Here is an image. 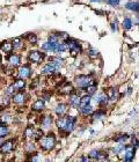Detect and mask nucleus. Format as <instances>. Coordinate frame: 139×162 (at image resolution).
Returning <instances> with one entry per match:
<instances>
[{
	"mask_svg": "<svg viewBox=\"0 0 139 162\" xmlns=\"http://www.w3.org/2000/svg\"><path fill=\"white\" fill-rule=\"evenodd\" d=\"M56 145V137L53 133H49L48 135L41 139V147L44 150H51Z\"/></svg>",
	"mask_w": 139,
	"mask_h": 162,
	"instance_id": "obj_1",
	"label": "nucleus"
},
{
	"mask_svg": "<svg viewBox=\"0 0 139 162\" xmlns=\"http://www.w3.org/2000/svg\"><path fill=\"white\" fill-rule=\"evenodd\" d=\"M74 82L77 84V86H78L79 88L85 89V88H87L88 86H91V85L94 84V80H93V78L89 76V75H79V76H76Z\"/></svg>",
	"mask_w": 139,
	"mask_h": 162,
	"instance_id": "obj_2",
	"label": "nucleus"
},
{
	"mask_svg": "<svg viewBox=\"0 0 139 162\" xmlns=\"http://www.w3.org/2000/svg\"><path fill=\"white\" fill-rule=\"evenodd\" d=\"M44 57H45L44 52H41V51H37V50H33L28 54V59L30 60V63H35V64L41 63L44 59Z\"/></svg>",
	"mask_w": 139,
	"mask_h": 162,
	"instance_id": "obj_3",
	"label": "nucleus"
},
{
	"mask_svg": "<svg viewBox=\"0 0 139 162\" xmlns=\"http://www.w3.org/2000/svg\"><path fill=\"white\" fill-rule=\"evenodd\" d=\"M66 43H67V45H68V50L72 52V56H76V54H78V53H80L81 52V46H80V44L77 42V41H74V39H66Z\"/></svg>",
	"mask_w": 139,
	"mask_h": 162,
	"instance_id": "obj_4",
	"label": "nucleus"
},
{
	"mask_svg": "<svg viewBox=\"0 0 139 162\" xmlns=\"http://www.w3.org/2000/svg\"><path fill=\"white\" fill-rule=\"evenodd\" d=\"M18 75L20 79H27L31 75V68L28 66V65H23L19 68L18 71Z\"/></svg>",
	"mask_w": 139,
	"mask_h": 162,
	"instance_id": "obj_5",
	"label": "nucleus"
},
{
	"mask_svg": "<svg viewBox=\"0 0 139 162\" xmlns=\"http://www.w3.org/2000/svg\"><path fill=\"white\" fill-rule=\"evenodd\" d=\"M26 101H27V95H26L22 91H19V93H16V94L13 95V102H14L15 104L21 106V104H23Z\"/></svg>",
	"mask_w": 139,
	"mask_h": 162,
	"instance_id": "obj_6",
	"label": "nucleus"
},
{
	"mask_svg": "<svg viewBox=\"0 0 139 162\" xmlns=\"http://www.w3.org/2000/svg\"><path fill=\"white\" fill-rule=\"evenodd\" d=\"M13 148H14V140L11 139V140L5 141V142L1 145V147H0V150H1L3 154H7V153L12 152Z\"/></svg>",
	"mask_w": 139,
	"mask_h": 162,
	"instance_id": "obj_7",
	"label": "nucleus"
},
{
	"mask_svg": "<svg viewBox=\"0 0 139 162\" xmlns=\"http://www.w3.org/2000/svg\"><path fill=\"white\" fill-rule=\"evenodd\" d=\"M76 123H77V117H73V116H67V125H66L65 132H66V133L72 132V131L74 130Z\"/></svg>",
	"mask_w": 139,
	"mask_h": 162,
	"instance_id": "obj_8",
	"label": "nucleus"
},
{
	"mask_svg": "<svg viewBox=\"0 0 139 162\" xmlns=\"http://www.w3.org/2000/svg\"><path fill=\"white\" fill-rule=\"evenodd\" d=\"M80 101H81V97L78 96L76 93L70 94L68 102H70V106H71V107H73V108H78V107L80 106Z\"/></svg>",
	"mask_w": 139,
	"mask_h": 162,
	"instance_id": "obj_9",
	"label": "nucleus"
},
{
	"mask_svg": "<svg viewBox=\"0 0 139 162\" xmlns=\"http://www.w3.org/2000/svg\"><path fill=\"white\" fill-rule=\"evenodd\" d=\"M108 101H109V97H108V95H106L104 93H100V94H97V95L95 96V102H96L97 104H100L101 107L107 106V104H108Z\"/></svg>",
	"mask_w": 139,
	"mask_h": 162,
	"instance_id": "obj_10",
	"label": "nucleus"
},
{
	"mask_svg": "<svg viewBox=\"0 0 139 162\" xmlns=\"http://www.w3.org/2000/svg\"><path fill=\"white\" fill-rule=\"evenodd\" d=\"M58 43H59V42H51V41H48V42H45V43L42 45V50H43V51L56 52V49H57Z\"/></svg>",
	"mask_w": 139,
	"mask_h": 162,
	"instance_id": "obj_11",
	"label": "nucleus"
},
{
	"mask_svg": "<svg viewBox=\"0 0 139 162\" xmlns=\"http://www.w3.org/2000/svg\"><path fill=\"white\" fill-rule=\"evenodd\" d=\"M57 67L52 64V63H49L46 64L43 68H42V74H53L55 72H57Z\"/></svg>",
	"mask_w": 139,
	"mask_h": 162,
	"instance_id": "obj_12",
	"label": "nucleus"
},
{
	"mask_svg": "<svg viewBox=\"0 0 139 162\" xmlns=\"http://www.w3.org/2000/svg\"><path fill=\"white\" fill-rule=\"evenodd\" d=\"M134 152H136V148H133L132 146L127 147L125 149V154H124V161L129 162V161H132L133 160V156H134Z\"/></svg>",
	"mask_w": 139,
	"mask_h": 162,
	"instance_id": "obj_13",
	"label": "nucleus"
},
{
	"mask_svg": "<svg viewBox=\"0 0 139 162\" xmlns=\"http://www.w3.org/2000/svg\"><path fill=\"white\" fill-rule=\"evenodd\" d=\"M8 61H10V65L13 66V67H16L21 64V57L19 54H11L8 57Z\"/></svg>",
	"mask_w": 139,
	"mask_h": 162,
	"instance_id": "obj_14",
	"label": "nucleus"
},
{
	"mask_svg": "<svg viewBox=\"0 0 139 162\" xmlns=\"http://www.w3.org/2000/svg\"><path fill=\"white\" fill-rule=\"evenodd\" d=\"M52 124V116H43L41 119V127L42 129H48Z\"/></svg>",
	"mask_w": 139,
	"mask_h": 162,
	"instance_id": "obj_15",
	"label": "nucleus"
},
{
	"mask_svg": "<svg viewBox=\"0 0 139 162\" xmlns=\"http://www.w3.org/2000/svg\"><path fill=\"white\" fill-rule=\"evenodd\" d=\"M125 8L131 11V12L139 13V1H129V3H126Z\"/></svg>",
	"mask_w": 139,
	"mask_h": 162,
	"instance_id": "obj_16",
	"label": "nucleus"
},
{
	"mask_svg": "<svg viewBox=\"0 0 139 162\" xmlns=\"http://www.w3.org/2000/svg\"><path fill=\"white\" fill-rule=\"evenodd\" d=\"M57 124V127L59 129V131H65L66 129V125H67V116L66 117H59V119L56 122Z\"/></svg>",
	"mask_w": 139,
	"mask_h": 162,
	"instance_id": "obj_17",
	"label": "nucleus"
},
{
	"mask_svg": "<svg viewBox=\"0 0 139 162\" xmlns=\"http://www.w3.org/2000/svg\"><path fill=\"white\" fill-rule=\"evenodd\" d=\"M59 93H61V94H68V95H70V94L74 93V92H73V87H72V85H71V84L65 82V85H64L63 87H60Z\"/></svg>",
	"mask_w": 139,
	"mask_h": 162,
	"instance_id": "obj_18",
	"label": "nucleus"
},
{
	"mask_svg": "<svg viewBox=\"0 0 139 162\" xmlns=\"http://www.w3.org/2000/svg\"><path fill=\"white\" fill-rule=\"evenodd\" d=\"M44 107H45V102H44V100L40 99V100H37V101L33 104L31 109H33L34 111H42V110L44 109Z\"/></svg>",
	"mask_w": 139,
	"mask_h": 162,
	"instance_id": "obj_19",
	"label": "nucleus"
},
{
	"mask_svg": "<svg viewBox=\"0 0 139 162\" xmlns=\"http://www.w3.org/2000/svg\"><path fill=\"white\" fill-rule=\"evenodd\" d=\"M79 111H80V114H81V115H84V116H89V115H92V114H93L94 108H93L91 104H88V106H85V107L79 108Z\"/></svg>",
	"mask_w": 139,
	"mask_h": 162,
	"instance_id": "obj_20",
	"label": "nucleus"
},
{
	"mask_svg": "<svg viewBox=\"0 0 139 162\" xmlns=\"http://www.w3.org/2000/svg\"><path fill=\"white\" fill-rule=\"evenodd\" d=\"M0 49H1L3 51H5L6 53H10L13 50V44L8 41H4L1 44H0Z\"/></svg>",
	"mask_w": 139,
	"mask_h": 162,
	"instance_id": "obj_21",
	"label": "nucleus"
},
{
	"mask_svg": "<svg viewBox=\"0 0 139 162\" xmlns=\"http://www.w3.org/2000/svg\"><path fill=\"white\" fill-rule=\"evenodd\" d=\"M13 86H14V89L15 91H23V88H25V86H26V82H25V79H18L13 84Z\"/></svg>",
	"mask_w": 139,
	"mask_h": 162,
	"instance_id": "obj_22",
	"label": "nucleus"
},
{
	"mask_svg": "<svg viewBox=\"0 0 139 162\" xmlns=\"http://www.w3.org/2000/svg\"><path fill=\"white\" fill-rule=\"evenodd\" d=\"M10 133L8 127L6 126V123H0V138H5Z\"/></svg>",
	"mask_w": 139,
	"mask_h": 162,
	"instance_id": "obj_23",
	"label": "nucleus"
},
{
	"mask_svg": "<svg viewBox=\"0 0 139 162\" xmlns=\"http://www.w3.org/2000/svg\"><path fill=\"white\" fill-rule=\"evenodd\" d=\"M66 104H64V103H59L57 107H56V109H55V111H56V114L60 117V116H63L64 114H65V111H66Z\"/></svg>",
	"mask_w": 139,
	"mask_h": 162,
	"instance_id": "obj_24",
	"label": "nucleus"
},
{
	"mask_svg": "<svg viewBox=\"0 0 139 162\" xmlns=\"http://www.w3.org/2000/svg\"><path fill=\"white\" fill-rule=\"evenodd\" d=\"M107 95H108L109 100H111V101H115V100H117V97H118L117 89H116V88H109V89H108V93H107Z\"/></svg>",
	"mask_w": 139,
	"mask_h": 162,
	"instance_id": "obj_25",
	"label": "nucleus"
},
{
	"mask_svg": "<svg viewBox=\"0 0 139 162\" xmlns=\"http://www.w3.org/2000/svg\"><path fill=\"white\" fill-rule=\"evenodd\" d=\"M66 50H68V45H67V43H66V42L58 43L57 49H56V53H63V52H65Z\"/></svg>",
	"mask_w": 139,
	"mask_h": 162,
	"instance_id": "obj_26",
	"label": "nucleus"
},
{
	"mask_svg": "<svg viewBox=\"0 0 139 162\" xmlns=\"http://www.w3.org/2000/svg\"><path fill=\"white\" fill-rule=\"evenodd\" d=\"M91 96H92V95H88V94L85 95V96H82V97H81V101H80V106H79V108L91 104V101H92V97H91Z\"/></svg>",
	"mask_w": 139,
	"mask_h": 162,
	"instance_id": "obj_27",
	"label": "nucleus"
},
{
	"mask_svg": "<svg viewBox=\"0 0 139 162\" xmlns=\"http://www.w3.org/2000/svg\"><path fill=\"white\" fill-rule=\"evenodd\" d=\"M13 50H19V49H21L22 46H23V42H22V39L21 38H14L13 39Z\"/></svg>",
	"mask_w": 139,
	"mask_h": 162,
	"instance_id": "obj_28",
	"label": "nucleus"
},
{
	"mask_svg": "<svg viewBox=\"0 0 139 162\" xmlns=\"http://www.w3.org/2000/svg\"><path fill=\"white\" fill-rule=\"evenodd\" d=\"M123 28L125 29V30H130L131 28H132V20L130 19V18H125L124 20H123Z\"/></svg>",
	"mask_w": 139,
	"mask_h": 162,
	"instance_id": "obj_29",
	"label": "nucleus"
},
{
	"mask_svg": "<svg viewBox=\"0 0 139 162\" xmlns=\"http://www.w3.org/2000/svg\"><path fill=\"white\" fill-rule=\"evenodd\" d=\"M96 89H97V86H96L95 84H93V85L88 86L87 88H85L84 91H86V93H87L88 95H94V94L96 93Z\"/></svg>",
	"mask_w": 139,
	"mask_h": 162,
	"instance_id": "obj_30",
	"label": "nucleus"
},
{
	"mask_svg": "<svg viewBox=\"0 0 139 162\" xmlns=\"http://www.w3.org/2000/svg\"><path fill=\"white\" fill-rule=\"evenodd\" d=\"M63 59H60V58H52L51 60H50V63H52L56 67H57V69H59L60 67H61V65H63Z\"/></svg>",
	"mask_w": 139,
	"mask_h": 162,
	"instance_id": "obj_31",
	"label": "nucleus"
},
{
	"mask_svg": "<svg viewBox=\"0 0 139 162\" xmlns=\"http://www.w3.org/2000/svg\"><path fill=\"white\" fill-rule=\"evenodd\" d=\"M25 135L28 137V138H34V135H35L34 129H33L31 126H28V127L26 129V131H25Z\"/></svg>",
	"mask_w": 139,
	"mask_h": 162,
	"instance_id": "obj_32",
	"label": "nucleus"
},
{
	"mask_svg": "<svg viewBox=\"0 0 139 162\" xmlns=\"http://www.w3.org/2000/svg\"><path fill=\"white\" fill-rule=\"evenodd\" d=\"M26 37L29 41V43H31V44H36L37 43V36L35 34H27Z\"/></svg>",
	"mask_w": 139,
	"mask_h": 162,
	"instance_id": "obj_33",
	"label": "nucleus"
},
{
	"mask_svg": "<svg viewBox=\"0 0 139 162\" xmlns=\"http://www.w3.org/2000/svg\"><path fill=\"white\" fill-rule=\"evenodd\" d=\"M104 116H106V111L100 110V111H97V112H95V114L93 115V119H94V120H99V119H101V118L104 117Z\"/></svg>",
	"mask_w": 139,
	"mask_h": 162,
	"instance_id": "obj_34",
	"label": "nucleus"
},
{
	"mask_svg": "<svg viewBox=\"0 0 139 162\" xmlns=\"http://www.w3.org/2000/svg\"><path fill=\"white\" fill-rule=\"evenodd\" d=\"M100 150H97V149H93V150H91V153H89V157L91 159H94V160H99V157H100Z\"/></svg>",
	"mask_w": 139,
	"mask_h": 162,
	"instance_id": "obj_35",
	"label": "nucleus"
},
{
	"mask_svg": "<svg viewBox=\"0 0 139 162\" xmlns=\"http://www.w3.org/2000/svg\"><path fill=\"white\" fill-rule=\"evenodd\" d=\"M129 138H130V135L125 133V134H121V137H117V138H116L115 140H116L117 142H119V144H121V142L123 144V142H125V141H126V140H127Z\"/></svg>",
	"mask_w": 139,
	"mask_h": 162,
	"instance_id": "obj_36",
	"label": "nucleus"
},
{
	"mask_svg": "<svg viewBox=\"0 0 139 162\" xmlns=\"http://www.w3.org/2000/svg\"><path fill=\"white\" fill-rule=\"evenodd\" d=\"M124 149H125V146L121 142V145H117V146L114 148V153H115L116 155H118V154H119L122 150H124Z\"/></svg>",
	"mask_w": 139,
	"mask_h": 162,
	"instance_id": "obj_37",
	"label": "nucleus"
},
{
	"mask_svg": "<svg viewBox=\"0 0 139 162\" xmlns=\"http://www.w3.org/2000/svg\"><path fill=\"white\" fill-rule=\"evenodd\" d=\"M106 1H107V4L110 5V6H112V7H117V6H119L121 0H106Z\"/></svg>",
	"mask_w": 139,
	"mask_h": 162,
	"instance_id": "obj_38",
	"label": "nucleus"
},
{
	"mask_svg": "<svg viewBox=\"0 0 139 162\" xmlns=\"http://www.w3.org/2000/svg\"><path fill=\"white\" fill-rule=\"evenodd\" d=\"M88 56L92 57V58H95V57L99 56V51L95 50V49H89V50H88Z\"/></svg>",
	"mask_w": 139,
	"mask_h": 162,
	"instance_id": "obj_39",
	"label": "nucleus"
},
{
	"mask_svg": "<svg viewBox=\"0 0 139 162\" xmlns=\"http://www.w3.org/2000/svg\"><path fill=\"white\" fill-rule=\"evenodd\" d=\"M1 104H3V106H5V107H7V106L10 104V99H8L7 96H6V97H4V100H3Z\"/></svg>",
	"mask_w": 139,
	"mask_h": 162,
	"instance_id": "obj_40",
	"label": "nucleus"
},
{
	"mask_svg": "<svg viewBox=\"0 0 139 162\" xmlns=\"http://www.w3.org/2000/svg\"><path fill=\"white\" fill-rule=\"evenodd\" d=\"M29 160H30V161H38V160H40V159H38V154H37V153H34Z\"/></svg>",
	"mask_w": 139,
	"mask_h": 162,
	"instance_id": "obj_41",
	"label": "nucleus"
},
{
	"mask_svg": "<svg viewBox=\"0 0 139 162\" xmlns=\"http://www.w3.org/2000/svg\"><path fill=\"white\" fill-rule=\"evenodd\" d=\"M110 27H111V30H112L114 33H115V31H117V26H116L115 23H111V25H110Z\"/></svg>",
	"mask_w": 139,
	"mask_h": 162,
	"instance_id": "obj_42",
	"label": "nucleus"
},
{
	"mask_svg": "<svg viewBox=\"0 0 139 162\" xmlns=\"http://www.w3.org/2000/svg\"><path fill=\"white\" fill-rule=\"evenodd\" d=\"M26 148H27L28 150H31V149H34V145H31V144H28V145L26 146Z\"/></svg>",
	"mask_w": 139,
	"mask_h": 162,
	"instance_id": "obj_43",
	"label": "nucleus"
},
{
	"mask_svg": "<svg viewBox=\"0 0 139 162\" xmlns=\"http://www.w3.org/2000/svg\"><path fill=\"white\" fill-rule=\"evenodd\" d=\"M134 23L139 26V15H137V16H136V20H134Z\"/></svg>",
	"mask_w": 139,
	"mask_h": 162,
	"instance_id": "obj_44",
	"label": "nucleus"
},
{
	"mask_svg": "<svg viewBox=\"0 0 139 162\" xmlns=\"http://www.w3.org/2000/svg\"><path fill=\"white\" fill-rule=\"evenodd\" d=\"M89 1H92V3H101L102 0H89Z\"/></svg>",
	"mask_w": 139,
	"mask_h": 162,
	"instance_id": "obj_45",
	"label": "nucleus"
},
{
	"mask_svg": "<svg viewBox=\"0 0 139 162\" xmlns=\"http://www.w3.org/2000/svg\"><path fill=\"white\" fill-rule=\"evenodd\" d=\"M80 160H81V161H88V157H85V156H82Z\"/></svg>",
	"mask_w": 139,
	"mask_h": 162,
	"instance_id": "obj_46",
	"label": "nucleus"
},
{
	"mask_svg": "<svg viewBox=\"0 0 139 162\" xmlns=\"http://www.w3.org/2000/svg\"><path fill=\"white\" fill-rule=\"evenodd\" d=\"M131 92H132V88H129V91H127V94H131Z\"/></svg>",
	"mask_w": 139,
	"mask_h": 162,
	"instance_id": "obj_47",
	"label": "nucleus"
},
{
	"mask_svg": "<svg viewBox=\"0 0 139 162\" xmlns=\"http://www.w3.org/2000/svg\"><path fill=\"white\" fill-rule=\"evenodd\" d=\"M0 63H1V54H0Z\"/></svg>",
	"mask_w": 139,
	"mask_h": 162,
	"instance_id": "obj_48",
	"label": "nucleus"
}]
</instances>
